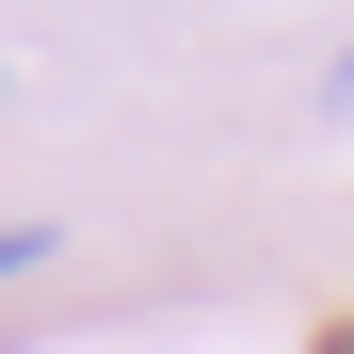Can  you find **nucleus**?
Listing matches in <instances>:
<instances>
[{"instance_id":"1","label":"nucleus","mask_w":354,"mask_h":354,"mask_svg":"<svg viewBox=\"0 0 354 354\" xmlns=\"http://www.w3.org/2000/svg\"><path fill=\"white\" fill-rule=\"evenodd\" d=\"M17 274H48V225H0V290H17Z\"/></svg>"},{"instance_id":"2","label":"nucleus","mask_w":354,"mask_h":354,"mask_svg":"<svg viewBox=\"0 0 354 354\" xmlns=\"http://www.w3.org/2000/svg\"><path fill=\"white\" fill-rule=\"evenodd\" d=\"M306 354H354V322H322V338H306Z\"/></svg>"}]
</instances>
